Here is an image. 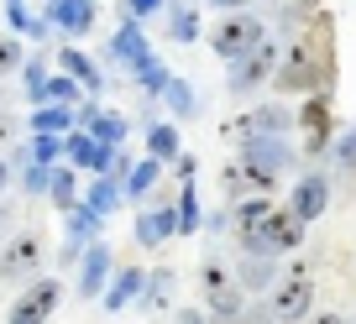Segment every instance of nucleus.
Listing matches in <instances>:
<instances>
[{
    "instance_id": "obj_17",
    "label": "nucleus",
    "mask_w": 356,
    "mask_h": 324,
    "mask_svg": "<svg viewBox=\"0 0 356 324\" xmlns=\"http://www.w3.org/2000/svg\"><path fill=\"white\" fill-rule=\"evenodd\" d=\"M168 235H178V204H157L152 214L136 220V241L142 246H163Z\"/></svg>"
},
{
    "instance_id": "obj_2",
    "label": "nucleus",
    "mask_w": 356,
    "mask_h": 324,
    "mask_svg": "<svg viewBox=\"0 0 356 324\" xmlns=\"http://www.w3.org/2000/svg\"><path fill=\"white\" fill-rule=\"evenodd\" d=\"M246 251H262V257H283V251H299L304 246V220L293 210H273L252 235L241 241Z\"/></svg>"
},
{
    "instance_id": "obj_41",
    "label": "nucleus",
    "mask_w": 356,
    "mask_h": 324,
    "mask_svg": "<svg viewBox=\"0 0 356 324\" xmlns=\"http://www.w3.org/2000/svg\"><path fill=\"white\" fill-rule=\"evenodd\" d=\"M215 11H246V6H252V0H210Z\"/></svg>"
},
{
    "instance_id": "obj_25",
    "label": "nucleus",
    "mask_w": 356,
    "mask_h": 324,
    "mask_svg": "<svg viewBox=\"0 0 356 324\" xmlns=\"http://www.w3.org/2000/svg\"><path fill=\"white\" fill-rule=\"evenodd\" d=\"M42 189L53 194V204H58V210H74V204H79V183H74V173H68V168H58V162L47 168V183H42Z\"/></svg>"
},
{
    "instance_id": "obj_42",
    "label": "nucleus",
    "mask_w": 356,
    "mask_h": 324,
    "mask_svg": "<svg viewBox=\"0 0 356 324\" xmlns=\"http://www.w3.org/2000/svg\"><path fill=\"white\" fill-rule=\"evenodd\" d=\"M178 324H215V319H204L200 309H184V314H178Z\"/></svg>"
},
{
    "instance_id": "obj_34",
    "label": "nucleus",
    "mask_w": 356,
    "mask_h": 324,
    "mask_svg": "<svg viewBox=\"0 0 356 324\" xmlns=\"http://www.w3.org/2000/svg\"><path fill=\"white\" fill-rule=\"evenodd\" d=\"M6 22H11V32H16V37H37V32H47V22H32L22 0H11V6H6Z\"/></svg>"
},
{
    "instance_id": "obj_40",
    "label": "nucleus",
    "mask_w": 356,
    "mask_h": 324,
    "mask_svg": "<svg viewBox=\"0 0 356 324\" xmlns=\"http://www.w3.org/2000/svg\"><path fill=\"white\" fill-rule=\"evenodd\" d=\"M241 324H278V319H273V309H252V314H241Z\"/></svg>"
},
{
    "instance_id": "obj_13",
    "label": "nucleus",
    "mask_w": 356,
    "mask_h": 324,
    "mask_svg": "<svg viewBox=\"0 0 356 324\" xmlns=\"http://www.w3.org/2000/svg\"><path fill=\"white\" fill-rule=\"evenodd\" d=\"M241 157L252 162V168H262V173H283L293 162V146L283 142V136H252Z\"/></svg>"
},
{
    "instance_id": "obj_31",
    "label": "nucleus",
    "mask_w": 356,
    "mask_h": 324,
    "mask_svg": "<svg viewBox=\"0 0 356 324\" xmlns=\"http://www.w3.org/2000/svg\"><path fill=\"white\" fill-rule=\"evenodd\" d=\"M147 152H152L157 157V162H173V157H178V131H173V126H152V131H147Z\"/></svg>"
},
{
    "instance_id": "obj_22",
    "label": "nucleus",
    "mask_w": 356,
    "mask_h": 324,
    "mask_svg": "<svg viewBox=\"0 0 356 324\" xmlns=\"http://www.w3.org/2000/svg\"><path fill=\"white\" fill-rule=\"evenodd\" d=\"M246 126H252V136H283L293 126V115L283 110V105H262V110L246 115Z\"/></svg>"
},
{
    "instance_id": "obj_4",
    "label": "nucleus",
    "mask_w": 356,
    "mask_h": 324,
    "mask_svg": "<svg viewBox=\"0 0 356 324\" xmlns=\"http://www.w3.org/2000/svg\"><path fill=\"white\" fill-rule=\"evenodd\" d=\"M273 68H278V47L262 37L252 53L231 58V94H252L257 84H267V78H273Z\"/></svg>"
},
{
    "instance_id": "obj_5",
    "label": "nucleus",
    "mask_w": 356,
    "mask_h": 324,
    "mask_svg": "<svg viewBox=\"0 0 356 324\" xmlns=\"http://www.w3.org/2000/svg\"><path fill=\"white\" fill-rule=\"evenodd\" d=\"M309 309H314V282L304 278V272L283 278L278 293H273V319H278V324H304Z\"/></svg>"
},
{
    "instance_id": "obj_21",
    "label": "nucleus",
    "mask_w": 356,
    "mask_h": 324,
    "mask_svg": "<svg viewBox=\"0 0 356 324\" xmlns=\"http://www.w3.org/2000/svg\"><path fill=\"white\" fill-rule=\"evenodd\" d=\"M111 53L121 58V63H136V58H147V37H142V26H136L131 16H126V22H121V32L111 37Z\"/></svg>"
},
{
    "instance_id": "obj_23",
    "label": "nucleus",
    "mask_w": 356,
    "mask_h": 324,
    "mask_svg": "<svg viewBox=\"0 0 356 324\" xmlns=\"http://www.w3.org/2000/svg\"><path fill=\"white\" fill-rule=\"evenodd\" d=\"M68 126H74V110H68L63 100H47V105H37V110H32V131H53V136H63Z\"/></svg>"
},
{
    "instance_id": "obj_32",
    "label": "nucleus",
    "mask_w": 356,
    "mask_h": 324,
    "mask_svg": "<svg viewBox=\"0 0 356 324\" xmlns=\"http://www.w3.org/2000/svg\"><path fill=\"white\" fill-rule=\"evenodd\" d=\"M32 162H37V168H53V162H63V136L37 131V142H32Z\"/></svg>"
},
{
    "instance_id": "obj_12",
    "label": "nucleus",
    "mask_w": 356,
    "mask_h": 324,
    "mask_svg": "<svg viewBox=\"0 0 356 324\" xmlns=\"http://www.w3.org/2000/svg\"><path fill=\"white\" fill-rule=\"evenodd\" d=\"M47 26H63V32L84 37L89 26H95V0H47Z\"/></svg>"
},
{
    "instance_id": "obj_19",
    "label": "nucleus",
    "mask_w": 356,
    "mask_h": 324,
    "mask_svg": "<svg viewBox=\"0 0 356 324\" xmlns=\"http://www.w3.org/2000/svg\"><path fill=\"white\" fill-rule=\"evenodd\" d=\"M142 282H147V272H142V267H121V272H115V282H105V293H100V298H105V309H111V314H121L126 303H131L136 293H142Z\"/></svg>"
},
{
    "instance_id": "obj_28",
    "label": "nucleus",
    "mask_w": 356,
    "mask_h": 324,
    "mask_svg": "<svg viewBox=\"0 0 356 324\" xmlns=\"http://www.w3.org/2000/svg\"><path fill=\"white\" fill-rule=\"evenodd\" d=\"M267 282H273V257L246 251L241 257V288H267Z\"/></svg>"
},
{
    "instance_id": "obj_33",
    "label": "nucleus",
    "mask_w": 356,
    "mask_h": 324,
    "mask_svg": "<svg viewBox=\"0 0 356 324\" xmlns=\"http://www.w3.org/2000/svg\"><path fill=\"white\" fill-rule=\"evenodd\" d=\"M163 100L173 105V115H189L194 110V89L184 84V78H173V74H168V84H163Z\"/></svg>"
},
{
    "instance_id": "obj_8",
    "label": "nucleus",
    "mask_w": 356,
    "mask_h": 324,
    "mask_svg": "<svg viewBox=\"0 0 356 324\" xmlns=\"http://www.w3.org/2000/svg\"><path fill=\"white\" fill-rule=\"evenodd\" d=\"M74 78L68 74H47V63L42 58H32V63H26V94H32V105H47V100H74Z\"/></svg>"
},
{
    "instance_id": "obj_45",
    "label": "nucleus",
    "mask_w": 356,
    "mask_h": 324,
    "mask_svg": "<svg viewBox=\"0 0 356 324\" xmlns=\"http://www.w3.org/2000/svg\"><path fill=\"white\" fill-rule=\"evenodd\" d=\"M351 324H356V319H351Z\"/></svg>"
},
{
    "instance_id": "obj_24",
    "label": "nucleus",
    "mask_w": 356,
    "mask_h": 324,
    "mask_svg": "<svg viewBox=\"0 0 356 324\" xmlns=\"http://www.w3.org/2000/svg\"><path fill=\"white\" fill-rule=\"evenodd\" d=\"M168 32H173V42H194V37H200V16H194L189 0H173V6H168Z\"/></svg>"
},
{
    "instance_id": "obj_11",
    "label": "nucleus",
    "mask_w": 356,
    "mask_h": 324,
    "mask_svg": "<svg viewBox=\"0 0 356 324\" xmlns=\"http://www.w3.org/2000/svg\"><path fill=\"white\" fill-rule=\"evenodd\" d=\"M204 303H210L220 319H236V314H241V298H236V288H231L220 262H204Z\"/></svg>"
},
{
    "instance_id": "obj_15",
    "label": "nucleus",
    "mask_w": 356,
    "mask_h": 324,
    "mask_svg": "<svg viewBox=\"0 0 356 324\" xmlns=\"http://www.w3.org/2000/svg\"><path fill=\"white\" fill-rule=\"evenodd\" d=\"M105 278H111V246L89 241V257H79V293H84V298H100Z\"/></svg>"
},
{
    "instance_id": "obj_29",
    "label": "nucleus",
    "mask_w": 356,
    "mask_h": 324,
    "mask_svg": "<svg viewBox=\"0 0 356 324\" xmlns=\"http://www.w3.org/2000/svg\"><path fill=\"white\" fill-rule=\"evenodd\" d=\"M157 173H163V162H157V157H147V162H136V168H131V173H126V178H121V194H131V199H136V194H147V189H152V183H157Z\"/></svg>"
},
{
    "instance_id": "obj_36",
    "label": "nucleus",
    "mask_w": 356,
    "mask_h": 324,
    "mask_svg": "<svg viewBox=\"0 0 356 324\" xmlns=\"http://www.w3.org/2000/svg\"><path fill=\"white\" fill-rule=\"evenodd\" d=\"M142 288H147V309H163V303H168V288H173V272H152Z\"/></svg>"
},
{
    "instance_id": "obj_39",
    "label": "nucleus",
    "mask_w": 356,
    "mask_h": 324,
    "mask_svg": "<svg viewBox=\"0 0 356 324\" xmlns=\"http://www.w3.org/2000/svg\"><path fill=\"white\" fill-rule=\"evenodd\" d=\"M163 0H121V16H131V22H142V16H152Z\"/></svg>"
},
{
    "instance_id": "obj_27",
    "label": "nucleus",
    "mask_w": 356,
    "mask_h": 324,
    "mask_svg": "<svg viewBox=\"0 0 356 324\" xmlns=\"http://www.w3.org/2000/svg\"><path fill=\"white\" fill-rule=\"evenodd\" d=\"M95 178H100V183H95V189H89V199H79V204H84V210H95V214L105 220V214L115 210V199H121V178H105V173H95Z\"/></svg>"
},
{
    "instance_id": "obj_30",
    "label": "nucleus",
    "mask_w": 356,
    "mask_h": 324,
    "mask_svg": "<svg viewBox=\"0 0 356 324\" xmlns=\"http://www.w3.org/2000/svg\"><path fill=\"white\" fill-rule=\"evenodd\" d=\"M131 74H136V84H142L147 94H163V84H168V68L157 63L152 53H147V58H136V63H131Z\"/></svg>"
},
{
    "instance_id": "obj_6",
    "label": "nucleus",
    "mask_w": 356,
    "mask_h": 324,
    "mask_svg": "<svg viewBox=\"0 0 356 324\" xmlns=\"http://www.w3.org/2000/svg\"><path fill=\"white\" fill-rule=\"evenodd\" d=\"M58 303H63V288H58L53 278L37 282V288H26L22 298L11 303V324H47L58 314Z\"/></svg>"
},
{
    "instance_id": "obj_44",
    "label": "nucleus",
    "mask_w": 356,
    "mask_h": 324,
    "mask_svg": "<svg viewBox=\"0 0 356 324\" xmlns=\"http://www.w3.org/2000/svg\"><path fill=\"white\" fill-rule=\"evenodd\" d=\"M6 178H11V168H6V162H0V189H6Z\"/></svg>"
},
{
    "instance_id": "obj_18",
    "label": "nucleus",
    "mask_w": 356,
    "mask_h": 324,
    "mask_svg": "<svg viewBox=\"0 0 356 324\" xmlns=\"http://www.w3.org/2000/svg\"><path fill=\"white\" fill-rule=\"evenodd\" d=\"M58 68L74 78L79 89H89V94H100V89H105V78H100V68H95V58H84L79 47H63V53H58Z\"/></svg>"
},
{
    "instance_id": "obj_35",
    "label": "nucleus",
    "mask_w": 356,
    "mask_h": 324,
    "mask_svg": "<svg viewBox=\"0 0 356 324\" xmlns=\"http://www.w3.org/2000/svg\"><path fill=\"white\" fill-rule=\"evenodd\" d=\"M89 131L100 136L105 146H115V142H121V136H126V115H115V110H100V121L89 126Z\"/></svg>"
},
{
    "instance_id": "obj_26",
    "label": "nucleus",
    "mask_w": 356,
    "mask_h": 324,
    "mask_svg": "<svg viewBox=\"0 0 356 324\" xmlns=\"http://www.w3.org/2000/svg\"><path fill=\"white\" fill-rule=\"evenodd\" d=\"M200 225H204V214H200V194H194V173H189L184 189H178V235L200 230Z\"/></svg>"
},
{
    "instance_id": "obj_16",
    "label": "nucleus",
    "mask_w": 356,
    "mask_h": 324,
    "mask_svg": "<svg viewBox=\"0 0 356 324\" xmlns=\"http://www.w3.org/2000/svg\"><path fill=\"white\" fill-rule=\"evenodd\" d=\"M37 262H42V241L37 235H16L11 246L0 251V278H26Z\"/></svg>"
},
{
    "instance_id": "obj_3",
    "label": "nucleus",
    "mask_w": 356,
    "mask_h": 324,
    "mask_svg": "<svg viewBox=\"0 0 356 324\" xmlns=\"http://www.w3.org/2000/svg\"><path fill=\"white\" fill-rule=\"evenodd\" d=\"M267 37V26L257 22V16H246V11H231L225 22H215V32H210V47H215V58H241V53H252L257 42Z\"/></svg>"
},
{
    "instance_id": "obj_1",
    "label": "nucleus",
    "mask_w": 356,
    "mask_h": 324,
    "mask_svg": "<svg viewBox=\"0 0 356 324\" xmlns=\"http://www.w3.org/2000/svg\"><path fill=\"white\" fill-rule=\"evenodd\" d=\"M330 78H335V22L320 11L299 32V42L283 53V63L273 68L267 84H278V94H314L330 89Z\"/></svg>"
},
{
    "instance_id": "obj_10",
    "label": "nucleus",
    "mask_w": 356,
    "mask_h": 324,
    "mask_svg": "<svg viewBox=\"0 0 356 324\" xmlns=\"http://www.w3.org/2000/svg\"><path fill=\"white\" fill-rule=\"evenodd\" d=\"M293 121L304 126V146H309V152H325V142H330V94L314 89V94H309V105H304Z\"/></svg>"
},
{
    "instance_id": "obj_7",
    "label": "nucleus",
    "mask_w": 356,
    "mask_h": 324,
    "mask_svg": "<svg viewBox=\"0 0 356 324\" xmlns=\"http://www.w3.org/2000/svg\"><path fill=\"white\" fill-rule=\"evenodd\" d=\"M63 157L74 168H84V173H111L115 168V146H105L95 131H74L63 142Z\"/></svg>"
},
{
    "instance_id": "obj_43",
    "label": "nucleus",
    "mask_w": 356,
    "mask_h": 324,
    "mask_svg": "<svg viewBox=\"0 0 356 324\" xmlns=\"http://www.w3.org/2000/svg\"><path fill=\"white\" fill-rule=\"evenodd\" d=\"M11 142V115H0V146Z\"/></svg>"
},
{
    "instance_id": "obj_9",
    "label": "nucleus",
    "mask_w": 356,
    "mask_h": 324,
    "mask_svg": "<svg viewBox=\"0 0 356 324\" xmlns=\"http://www.w3.org/2000/svg\"><path fill=\"white\" fill-rule=\"evenodd\" d=\"M289 210L299 214L304 225H309V220H320V214L330 210V178H325V173H309V178H299V183H293Z\"/></svg>"
},
{
    "instance_id": "obj_38",
    "label": "nucleus",
    "mask_w": 356,
    "mask_h": 324,
    "mask_svg": "<svg viewBox=\"0 0 356 324\" xmlns=\"http://www.w3.org/2000/svg\"><path fill=\"white\" fill-rule=\"evenodd\" d=\"M335 162H341V168H356V131H346L341 142H335Z\"/></svg>"
},
{
    "instance_id": "obj_37",
    "label": "nucleus",
    "mask_w": 356,
    "mask_h": 324,
    "mask_svg": "<svg viewBox=\"0 0 356 324\" xmlns=\"http://www.w3.org/2000/svg\"><path fill=\"white\" fill-rule=\"evenodd\" d=\"M16 63H22V42H16V37L6 32V37H0V74H11Z\"/></svg>"
},
{
    "instance_id": "obj_20",
    "label": "nucleus",
    "mask_w": 356,
    "mask_h": 324,
    "mask_svg": "<svg viewBox=\"0 0 356 324\" xmlns=\"http://www.w3.org/2000/svg\"><path fill=\"white\" fill-rule=\"evenodd\" d=\"M273 210H278V204L267 199V194H246V199L236 204V241H246V235H252V230H257V225H262Z\"/></svg>"
},
{
    "instance_id": "obj_14",
    "label": "nucleus",
    "mask_w": 356,
    "mask_h": 324,
    "mask_svg": "<svg viewBox=\"0 0 356 324\" xmlns=\"http://www.w3.org/2000/svg\"><path fill=\"white\" fill-rule=\"evenodd\" d=\"M273 183H278V173H262V168H252L246 157L225 168V194H231V199H246V194H273Z\"/></svg>"
}]
</instances>
